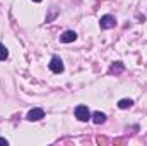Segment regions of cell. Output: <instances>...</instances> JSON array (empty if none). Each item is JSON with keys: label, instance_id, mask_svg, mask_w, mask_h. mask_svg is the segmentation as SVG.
Instances as JSON below:
<instances>
[{"label": "cell", "instance_id": "cell-10", "mask_svg": "<svg viewBox=\"0 0 147 146\" xmlns=\"http://www.w3.org/2000/svg\"><path fill=\"white\" fill-rule=\"evenodd\" d=\"M0 145H9V141H7V139H5V138H0Z\"/></svg>", "mask_w": 147, "mask_h": 146}, {"label": "cell", "instance_id": "cell-9", "mask_svg": "<svg viewBox=\"0 0 147 146\" xmlns=\"http://www.w3.org/2000/svg\"><path fill=\"white\" fill-rule=\"evenodd\" d=\"M7 57H9V50L5 48V45L0 43V60H5Z\"/></svg>", "mask_w": 147, "mask_h": 146}, {"label": "cell", "instance_id": "cell-11", "mask_svg": "<svg viewBox=\"0 0 147 146\" xmlns=\"http://www.w3.org/2000/svg\"><path fill=\"white\" fill-rule=\"evenodd\" d=\"M33 2H41V0H33Z\"/></svg>", "mask_w": 147, "mask_h": 146}, {"label": "cell", "instance_id": "cell-5", "mask_svg": "<svg viewBox=\"0 0 147 146\" xmlns=\"http://www.w3.org/2000/svg\"><path fill=\"white\" fill-rule=\"evenodd\" d=\"M77 40V33L75 31H63L62 33V36H60V41L62 43H72V41H75Z\"/></svg>", "mask_w": 147, "mask_h": 146}, {"label": "cell", "instance_id": "cell-1", "mask_svg": "<svg viewBox=\"0 0 147 146\" xmlns=\"http://www.w3.org/2000/svg\"><path fill=\"white\" fill-rule=\"evenodd\" d=\"M75 119L80 120V122H87L91 120V112L86 105H77L75 107Z\"/></svg>", "mask_w": 147, "mask_h": 146}, {"label": "cell", "instance_id": "cell-2", "mask_svg": "<svg viewBox=\"0 0 147 146\" xmlns=\"http://www.w3.org/2000/svg\"><path fill=\"white\" fill-rule=\"evenodd\" d=\"M48 67H50V71H51V72H55V74L63 72V69H65V67H63L62 59H60V57H57V55H53V57H51V60H50Z\"/></svg>", "mask_w": 147, "mask_h": 146}, {"label": "cell", "instance_id": "cell-3", "mask_svg": "<svg viewBox=\"0 0 147 146\" xmlns=\"http://www.w3.org/2000/svg\"><path fill=\"white\" fill-rule=\"evenodd\" d=\"M99 26H101V29H111V28L116 26V19L110 14H106V16H103L99 19Z\"/></svg>", "mask_w": 147, "mask_h": 146}, {"label": "cell", "instance_id": "cell-6", "mask_svg": "<svg viewBox=\"0 0 147 146\" xmlns=\"http://www.w3.org/2000/svg\"><path fill=\"white\" fill-rule=\"evenodd\" d=\"M92 122L94 124H105L106 122V115L103 112H94L92 113Z\"/></svg>", "mask_w": 147, "mask_h": 146}, {"label": "cell", "instance_id": "cell-4", "mask_svg": "<svg viewBox=\"0 0 147 146\" xmlns=\"http://www.w3.org/2000/svg\"><path fill=\"white\" fill-rule=\"evenodd\" d=\"M45 117V110L43 108H31L28 112V115H26V119L29 120V122H38V120H41Z\"/></svg>", "mask_w": 147, "mask_h": 146}, {"label": "cell", "instance_id": "cell-7", "mask_svg": "<svg viewBox=\"0 0 147 146\" xmlns=\"http://www.w3.org/2000/svg\"><path fill=\"white\" fill-rule=\"evenodd\" d=\"M123 71H125V65L121 62H115L110 67V74H120V72H123Z\"/></svg>", "mask_w": 147, "mask_h": 146}, {"label": "cell", "instance_id": "cell-8", "mask_svg": "<svg viewBox=\"0 0 147 146\" xmlns=\"http://www.w3.org/2000/svg\"><path fill=\"white\" fill-rule=\"evenodd\" d=\"M132 105H134V100H130V98H123V100L118 102V108H121V110L130 108Z\"/></svg>", "mask_w": 147, "mask_h": 146}]
</instances>
